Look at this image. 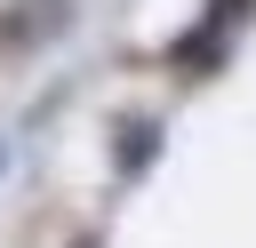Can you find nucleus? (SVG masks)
Here are the masks:
<instances>
[{
    "label": "nucleus",
    "instance_id": "nucleus-1",
    "mask_svg": "<svg viewBox=\"0 0 256 248\" xmlns=\"http://www.w3.org/2000/svg\"><path fill=\"white\" fill-rule=\"evenodd\" d=\"M152 152H160V128H152V120H128V128H120V144H112L120 176H144V168H152Z\"/></svg>",
    "mask_w": 256,
    "mask_h": 248
},
{
    "label": "nucleus",
    "instance_id": "nucleus-2",
    "mask_svg": "<svg viewBox=\"0 0 256 248\" xmlns=\"http://www.w3.org/2000/svg\"><path fill=\"white\" fill-rule=\"evenodd\" d=\"M232 16H240V0H216V24H232Z\"/></svg>",
    "mask_w": 256,
    "mask_h": 248
}]
</instances>
